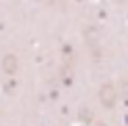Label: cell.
<instances>
[{
    "instance_id": "cell-2",
    "label": "cell",
    "mask_w": 128,
    "mask_h": 126,
    "mask_svg": "<svg viewBox=\"0 0 128 126\" xmlns=\"http://www.w3.org/2000/svg\"><path fill=\"white\" fill-rule=\"evenodd\" d=\"M16 69H17L16 58H14V56H6V58H4V71L12 74V73H16Z\"/></svg>"
},
{
    "instance_id": "cell-1",
    "label": "cell",
    "mask_w": 128,
    "mask_h": 126,
    "mask_svg": "<svg viewBox=\"0 0 128 126\" xmlns=\"http://www.w3.org/2000/svg\"><path fill=\"white\" fill-rule=\"evenodd\" d=\"M117 100V94H115V88L111 84H103L102 90H100V101H102L105 107H113Z\"/></svg>"
}]
</instances>
